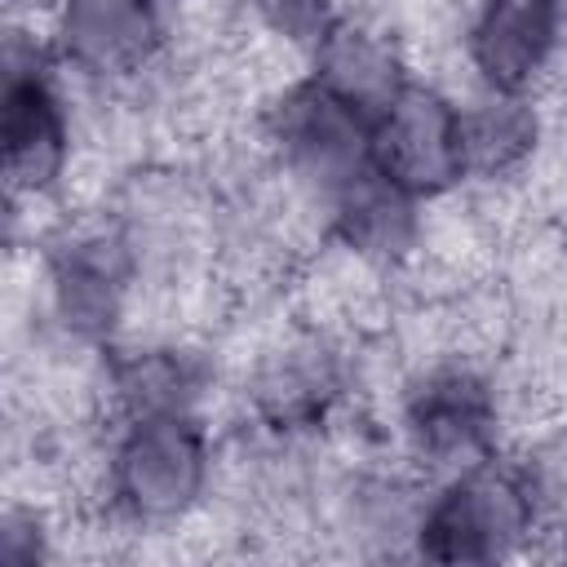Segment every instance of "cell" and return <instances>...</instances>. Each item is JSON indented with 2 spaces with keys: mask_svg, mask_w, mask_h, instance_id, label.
I'll list each match as a JSON object with an SVG mask.
<instances>
[{
  "mask_svg": "<svg viewBox=\"0 0 567 567\" xmlns=\"http://www.w3.org/2000/svg\"><path fill=\"white\" fill-rule=\"evenodd\" d=\"M536 518L527 478L492 465H465L421 518V554L439 563H492L514 549Z\"/></svg>",
  "mask_w": 567,
  "mask_h": 567,
  "instance_id": "obj_1",
  "label": "cell"
},
{
  "mask_svg": "<svg viewBox=\"0 0 567 567\" xmlns=\"http://www.w3.org/2000/svg\"><path fill=\"white\" fill-rule=\"evenodd\" d=\"M204 470V430L186 412H151L133 416L128 434L120 439L111 461V487L128 514L173 518L199 496Z\"/></svg>",
  "mask_w": 567,
  "mask_h": 567,
  "instance_id": "obj_2",
  "label": "cell"
},
{
  "mask_svg": "<svg viewBox=\"0 0 567 567\" xmlns=\"http://www.w3.org/2000/svg\"><path fill=\"white\" fill-rule=\"evenodd\" d=\"M372 164L412 199L447 190L465 177L461 111L434 89L403 84L372 120Z\"/></svg>",
  "mask_w": 567,
  "mask_h": 567,
  "instance_id": "obj_3",
  "label": "cell"
},
{
  "mask_svg": "<svg viewBox=\"0 0 567 567\" xmlns=\"http://www.w3.org/2000/svg\"><path fill=\"white\" fill-rule=\"evenodd\" d=\"M66 111L53 93L49 75L31 62L18 66L9 58L4 93H0V146H4V182L13 195H35L58 182L66 164Z\"/></svg>",
  "mask_w": 567,
  "mask_h": 567,
  "instance_id": "obj_4",
  "label": "cell"
},
{
  "mask_svg": "<svg viewBox=\"0 0 567 567\" xmlns=\"http://www.w3.org/2000/svg\"><path fill=\"white\" fill-rule=\"evenodd\" d=\"M563 35L558 0H487L470 27V58L492 93H514L545 71Z\"/></svg>",
  "mask_w": 567,
  "mask_h": 567,
  "instance_id": "obj_5",
  "label": "cell"
},
{
  "mask_svg": "<svg viewBox=\"0 0 567 567\" xmlns=\"http://www.w3.org/2000/svg\"><path fill=\"white\" fill-rule=\"evenodd\" d=\"M408 430L434 465H478L496 430V403L474 372H434L408 408Z\"/></svg>",
  "mask_w": 567,
  "mask_h": 567,
  "instance_id": "obj_6",
  "label": "cell"
},
{
  "mask_svg": "<svg viewBox=\"0 0 567 567\" xmlns=\"http://www.w3.org/2000/svg\"><path fill=\"white\" fill-rule=\"evenodd\" d=\"M66 62L84 71H133L155 40L151 0H71L58 27Z\"/></svg>",
  "mask_w": 567,
  "mask_h": 567,
  "instance_id": "obj_7",
  "label": "cell"
},
{
  "mask_svg": "<svg viewBox=\"0 0 567 567\" xmlns=\"http://www.w3.org/2000/svg\"><path fill=\"white\" fill-rule=\"evenodd\" d=\"M315 49H319L315 80L328 84L341 102H350L368 120H377L390 106V97L408 84L403 71H399V62H394V53L381 40H372L368 31H354V27H337L332 22Z\"/></svg>",
  "mask_w": 567,
  "mask_h": 567,
  "instance_id": "obj_8",
  "label": "cell"
},
{
  "mask_svg": "<svg viewBox=\"0 0 567 567\" xmlns=\"http://www.w3.org/2000/svg\"><path fill=\"white\" fill-rule=\"evenodd\" d=\"M412 195L399 190L390 177L377 173V164L368 173H359L354 182H346L337 190V230L350 248L359 252H399L408 239H412Z\"/></svg>",
  "mask_w": 567,
  "mask_h": 567,
  "instance_id": "obj_9",
  "label": "cell"
},
{
  "mask_svg": "<svg viewBox=\"0 0 567 567\" xmlns=\"http://www.w3.org/2000/svg\"><path fill=\"white\" fill-rule=\"evenodd\" d=\"M106 248L111 244H75L53 270L58 310L75 332H106L120 315L124 270L120 257Z\"/></svg>",
  "mask_w": 567,
  "mask_h": 567,
  "instance_id": "obj_10",
  "label": "cell"
},
{
  "mask_svg": "<svg viewBox=\"0 0 567 567\" xmlns=\"http://www.w3.org/2000/svg\"><path fill=\"white\" fill-rule=\"evenodd\" d=\"M536 142V120L514 93H492L487 102L461 111V155L465 173H505Z\"/></svg>",
  "mask_w": 567,
  "mask_h": 567,
  "instance_id": "obj_11",
  "label": "cell"
},
{
  "mask_svg": "<svg viewBox=\"0 0 567 567\" xmlns=\"http://www.w3.org/2000/svg\"><path fill=\"white\" fill-rule=\"evenodd\" d=\"M120 399L133 416L151 412H186L190 399V372L173 354H142L120 368Z\"/></svg>",
  "mask_w": 567,
  "mask_h": 567,
  "instance_id": "obj_12",
  "label": "cell"
}]
</instances>
